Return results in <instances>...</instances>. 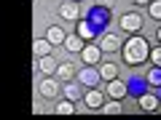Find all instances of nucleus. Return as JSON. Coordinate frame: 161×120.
<instances>
[{"instance_id": "obj_1", "label": "nucleus", "mask_w": 161, "mask_h": 120, "mask_svg": "<svg viewBox=\"0 0 161 120\" xmlns=\"http://www.w3.org/2000/svg\"><path fill=\"white\" fill-rule=\"evenodd\" d=\"M124 59H126V64H142L145 59H150V48H148V40L140 38V35H134V38H129L126 43H124Z\"/></svg>"}, {"instance_id": "obj_2", "label": "nucleus", "mask_w": 161, "mask_h": 120, "mask_svg": "<svg viewBox=\"0 0 161 120\" xmlns=\"http://www.w3.org/2000/svg\"><path fill=\"white\" fill-rule=\"evenodd\" d=\"M121 27L126 29V32H140V29H142V16H140V13H124V16H121Z\"/></svg>"}, {"instance_id": "obj_3", "label": "nucleus", "mask_w": 161, "mask_h": 120, "mask_svg": "<svg viewBox=\"0 0 161 120\" xmlns=\"http://www.w3.org/2000/svg\"><path fill=\"white\" fill-rule=\"evenodd\" d=\"M80 56H83L86 64H99V59H102V48H99V46H86L83 51H80Z\"/></svg>"}, {"instance_id": "obj_4", "label": "nucleus", "mask_w": 161, "mask_h": 120, "mask_svg": "<svg viewBox=\"0 0 161 120\" xmlns=\"http://www.w3.org/2000/svg\"><path fill=\"white\" fill-rule=\"evenodd\" d=\"M46 40L51 43V46H64L67 35H64V29H62V27H48V32H46Z\"/></svg>"}, {"instance_id": "obj_5", "label": "nucleus", "mask_w": 161, "mask_h": 120, "mask_svg": "<svg viewBox=\"0 0 161 120\" xmlns=\"http://www.w3.org/2000/svg\"><path fill=\"white\" fill-rule=\"evenodd\" d=\"M108 93L113 99H124V96H126V86H124L118 78H113V80H108Z\"/></svg>"}, {"instance_id": "obj_6", "label": "nucleus", "mask_w": 161, "mask_h": 120, "mask_svg": "<svg viewBox=\"0 0 161 120\" xmlns=\"http://www.w3.org/2000/svg\"><path fill=\"white\" fill-rule=\"evenodd\" d=\"M51 51H54V46H51V43H48L46 38H43V40H35V43H32V53H35V56H38V59L48 56V53H51Z\"/></svg>"}, {"instance_id": "obj_7", "label": "nucleus", "mask_w": 161, "mask_h": 120, "mask_svg": "<svg viewBox=\"0 0 161 120\" xmlns=\"http://www.w3.org/2000/svg\"><path fill=\"white\" fill-rule=\"evenodd\" d=\"M57 93H59V86H57V83H54L51 78H48V80H43V83H40V96H43V99H54V96H57Z\"/></svg>"}, {"instance_id": "obj_8", "label": "nucleus", "mask_w": 161, "mask_h": 120, "mask_svg": "<svg viewBox=\"0 0 161 120\" xmlns=\"http://www.w3.org/2000/svg\"><path fill=\"white\" fill-rule=\"evenodd\" d=\"M59 16L67 19V22H75V19H78V3H73V0H70V3H64V6L59 8Z\"/></svg>"}, {"instance_id": "obj_9", "label": "nucleus", "mask_w": 161, "mask_h": 120, "mask_svg": "<svg viewBox=\"0 0 161 120\" xmlns=\"http://www.w3.org/2000/svg\"><path fill=\"white\" fill-rule=\"evenodd\" d=\"M83 99H86V104H89L92 109H99V107L105 104V96H102L99 91H86V93H83Z\"/></svg>"}, {"instance_id": "obj_10", "label": "nucleus", "mask_w": 161, "mask_h": 120, "mask_svg": "<svg viewBox=\"0 0 161 120\" xmlns=\"http://www.w3.org/2000/svg\"><path fill=\"white\" fill-rule=\"evenodd\" d=\"M64 48H67L70 53H80L83 51V38H75V35H67V40H64Z\"/></svg>"}, {"instance_id": "obj_11", "label": "nucleus", "mask_w": 161, "mask_h": 120, "mask_svg": "<svg viewBox=\"0 0 161 120\" xmlns=\"http://www.w3.org/2000/svg\"><path fill=\"white\" fill-rule=\"evenodd\" d=\"M140 109H145V112H156V109H158V99H156L153 93L140 96Z\"/></svg>"}, {"instance_id": "obj_12", "label": "nucleus", "mask_w": 161, "mask_h": 120, "mask_svg": "<svg viewBox=\"0 0 161 120\" xmlns=\"http://www.w3.org/2000/svg\"><path fill=\"white\" fill-rule=\"evenodd\" d=\"M99 48H102V53H113V51H118V38H115V35H105L102 43H99Z\"/></svg>"}, {"instance_id": "obj_13", "label": "nucleus", "mask_w": 161, "mask_h": 120, "mask_svg": "<svg viewBox=\"0 0 161 120\" xmlns=\"http://www.w3.org/2000/svg\"><path fill=\"white\" fill-rule=\"evenodd\" d=\"M57 67H59V64L54 62V56H51V53L40 59V72H43V75H57Z\"/></svg>"}, {"instance_id": "obj_14", "label": "nucleus", "mask_w": 161, "mask_h": 120, "mask_svg": "<svg viewBox=\"0 0 161 120\" xmlns=\"http://www.w3.org/2000/svg\"><path fill=\"white\" fill-rule=\"evenodd\" d=\"M97 78H99V72H94V69H80L78 72V80L83 83V86H94Z\"/></svg>"}, {"instance_id": "obj_15", "label": "nucleus", "mask_w": 161, "mask_h": 120, "mask_svg": "<svg viewBox=\"0 0 161 120\" xmlns=\"http://www.w3.org/2000/svg\"><path fill=\"white\" fill-rule=\"evenodd\" d=\"M99 78H102V80L118 78V64H102V67H99Z\"/></svg>"}, {"instance_id": "obj_16", "label": "nucleus", "mask_w": 161, "mask_h": 120, "mask_svg": "<svg viewBox=\"0 0 161 120\" xmlns=\"http://www.w3.org/2000/svg\"><path fill=\"white\" fill-rule=\"evenodd\" d=\"M73 78V64H59L57 67V80H70Z\"/></svg>"}, {"instance_id": "obj_17", "label": "nucleus", "mask_w": 161, "mask_h": 120, "mask_svg": "<svg viewBox=\"0 0 161 120\" xmlns=\"http://www.w3.org/2000/svg\"><path fill=\"white\" fill-rule=\"evenodd\" d=\"M57 112H59V115H73V112H75L73 99H64V102H59V104H57Z\"/></svg>"}, {"instance_id": "obj_18", "label": "nucleus", "mask_w": 161, "mask_h": 120, "mask_svg": "<svg viewBox=\"0 0 161 120\" xmlns=\"http://www.w3.org/2000/svg\"><path fill=\"white\" fill-rule=\"evenodd\" d=\"M121 99H113V102H108V104H102V107H99V109H102V112L105 115H115V112H121Z\"/></svg>"}, {"instance_id": "obj_19", "label": "nucleus", "mask_w": 161, "mask_h": 120, "mask_svg": "<svg viewBox=\"0 0 161 120\" xmlns=\"http://www.w3.org/2000/svg\"><path fill=\"white\" fill-rule=\"evenodd\" d=\"M150 16L161 19V0H153V3H150Z\"/></svg>"}, {"instance_id": "obj_20", "label": "nucleus", "mask_w": 161, "mask_h": 120, "mask_svg": "<svg viewBox=\"0 0 161 120\" xmlns=\"http://www.w3.org/2000/svg\"><path fill=\"white\" fill-rule=\"evenodd\" d=\"M150 62H153L156 67H161V46H158V48H153V51H150Z\"/></svg>"}, {"instance_id": "obj_21", "label": "nucleus", "mask_w": 161, "mask_h": 120, "mask_svg": "<svg viewBox=\"0 0 161 120\" xmlns=\"http://www.w3.org/2000/svg\"><path fill=\"white\" fill-rule=\"evenodd\" d=\"M80 96V88L78 86H67V99H78Z\"/></svg>"}, {"instance_id": "obj_22", "label": "nucleus", "mask_w": 161, "mask_h": 120, "mask_svg": "<svg viewBox=\"0 0 161 120\" xmlns=\"http://www.w3.org/2000/svg\"><path fill=\"white\" fill-rule=\"evenodd\" d=\"M80 38H92V27L89 24H80Z\"/></svg>"}, {"instance_id": "obj_23", "label": "nucleus", "mask_w": 161, "mask_h": 120, "mask_svg": "<svg viewBox=\"0 0 161 120\" xmlns=\"http://www.w3.org/2000/svg\"><path fill=\"white\" fill-rule=\"evenodd\" d=\"M99 6H110V3H113V0H97Z\"/></svg>"}, {"instance_id": "obj_24", "label": "nucleus", "mask_w": 161, "mask_h": 120, "mask_svg": "<svg viewBox=\"0 0 161 120\" xmlns=\"http://www.w3.org/2000/svg\"><path fill=\"white\" fill-rule=\"evenodd\" d=\"M132 3H137V6H142V3H150V0H132Z\"/></svg>"}, {"instance_id": "obj_25", "label": "nucleus", "mask_w": 161, "mask_h": 120, "mask_svg": "<svg viewBox=\"0 0 161 120\" xmlns=\"http://www.w3.org/2000/svg\"><path fill=\"white\" fill-rule=\"evenodd\" d=\"M156 38H158V40H161V27H158V29H156Z\"/></svg>"}, {"instance_id": "obj_26", "label": "nucleus", "mask_w": 161, "mask_h": 120, "mask_svg": "<svg viewBox=\"0 0 161 120\" xmlns=\"http://www.w3.org/2000/svg\"><path fill=\"white\" fill-rule=\"evenodd\" d=\"M73 3H78V0H73Z\"/></svg>"}]
</instances>
